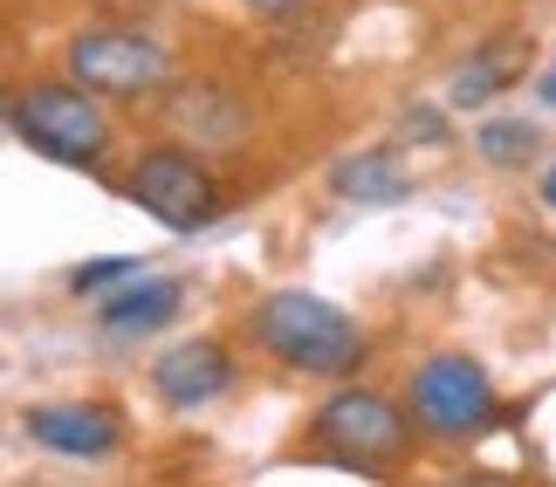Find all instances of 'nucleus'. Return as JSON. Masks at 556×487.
<instances>
[{
	"instance_id": "f257e3e1",
	"label": "nucleus",
	"mask_w": 556,
	"mask_h": 487,
	"mask_svg": "<svg viewBox=\"0 0 556 487\" xmlns=\"http://www.w3.org/2000/svg\"><path fill=\"white\" fill-rule=\"evenodd\" d=\"M248 336L262 344L275 364L303 371V377H344L365 364V330L351 323L337 303L309 289H275L248 309Z\"/></svg>"
},
{
	"instance_id": "f03ea898",
	"label": "nucleus",
	"mask_w": 556,
	"mask_h": 487,
	"mask_svg": "<svg viewBox=\"0 0 556 487\" xmlns=\"http://www.w3.org/2000/svg\"><path fill=\"white\" fill-rule=\"evenodd\" d=\"M309 447L337 460L351 474H378L413 447V419H405L384 392H365V385H344L337 398H324L309 419Z\"/></svg>"
},
{
	"instance_id": "7ed1b4c3",
	"label": "nucleus",
	"mask_w": 556,
	"mask_h": 487,
	"mask_svg": "<svg viewBox=\"0 0 556 487\" xmlns=\"http://www.w3.org/2000/svg\"><path fill=\"white\" fill-rule=\"evenodd\" d=\"M8 131L55 165H97L111 152V124L83 82H28L8 103Z\"/></svg>"
},
{
	"instance_id": "20e7f679",
	"label": "nucleus",
	"mask_w": 556,
	"mask_h": 487,
	"mask_svg": "<svg viewBox=\"0 0 556 487\" xmlns=\"http://www.w3.org/2000/svg\"><path fill=\"white\" fill-rule=\"evenodd\" d=\"M405 406H413L419 433L475 439L488 419H495V377H488V364H475V357L440 350V357H426V364H413V377H405Z\"/></svg>"
},
{
	"instance_id": "39448f33",
	"label": "nucleus",
	"mask_w": 556,
	"mask_h": 487,
	"mask_svg": "<svg viewBox=\"0 0 556 487\" xmlns=\"http://www.w3.org/2000/svg\"><path fill=\"white\" fill-rule=\"evenodd\" d=\"M62 69L90 97H144L165 82V49L144 28H83L62 41Z\"/></svg>"
},
{
	"instance_id": "423d86ee",
	"label": "nucleus",
	"mask_w": 556,
	"mask_h": 487,
	"mask_svg": "<svg viewBox=\"0 0 556 487\" xmlns=\"http://www.w3.org/2000/svg\"><path fill=\"white\" fill-rule=\"evenodd\" d=\"M131 206H144L159 227H173V234H192V227H206L213 220V179H206V165L179 152V144H159V152H144L131 165Z\"/></svg>"
},
{
	"instance_id": "0eeeda50",
	"label": "nucleus",
	"mask_w": 556,
	"mask_h": 487,
	"mask_svg": "<svg viewBox=\"0 0 556 487\" xmlns=\"http://www.w3.org/2000/svg\"><path fill=\"white\" fill-rule=\"evenodd\" d=\"M227 385H233V357H227V344H213V336L173 344V350L152 364V392H159L173 412H200V406H213Z\"/></svg>"
},
{
	"instance_id": "6e6552de",
	"label": "nucleus",
	"mask_w": 556,
	"mask_h": 487,
	"mask_svg": "<svg viewBox=\"0 0 556 487\" xmlns=\"http://www.w3.org/2000/svg\"><path fill=\"white\" fill-rule=\"evenodd\" d=\"M21 426H28L35 447H49L62 460H103V453H117V439H124L111 406H28Z\"/></svg>"
},
{
	"instance_id": "1a4fd4ad",
	"label": "nucleus",
	"mask_w": 556,
	"mask_h": 487,
	"mask_svg": "<svg viewBox=\"0 0 556 487\" xmlns=\"http://www.w3.org/2000/svg\"><path fill=\"white\" fill-rule=\"evenodd\" d=\"M179 309H186V282H173V274H138V282H124L117 295L97 303V323L111 336H138V330H165Z\"/></svg>"
},
{
	"instance_id": "9d476101",
	"label": "nucleus",
	"mask_w": 556,
	"mask_h": 487,
	"mask_svg": "<svg viewBox=\"0 0 556 487\" xmlns=\"http://www.w3.org/2000/svg\"><path fill=\"white\" fill-rule=\"evenodd\" d=\"M330 193L351 200V206H399L413 193V172H405L399 152H357L330 172Z\"/></svg>"
},
{
	"instance_id": "9b49d317",
	"label": "nucleus",
	"mask_w": 556,
	"mask_h": 487,
	"mask_svg": "<svg viewBox=\"0 0 556 487\" xmlns=\"http://www.w3.org/2000/svg\"><path fill=\"white\" fill-rule=\"evenodd\" d=\"M502 82H508V55H502V49H488V55L460 62V69L446 76V103H454V111H475V103L502 97Z\"/></svg>"
},
{
	"instance_id": "f8f14e48",
	"label": "nucleus",
	"mask_w": 556,
	"mask_h": 487,
	"mask_svg": "<svg viewBox=\"0 0 556 487\" xmlns=\"http://www.w3.org/2000/svg\"><path fill=\"white\" fill-rule=\"evenodd\" d=\"M475 144H481L488 165H522L529 152H536V131H529L522 117H495V124H481V131H475Z\"/></svg>"
},
{
	"instance_id": "ddd939ff",
	"label": "nucleus",
	"mask_w": 556,
	"mask_h": 487,
	"mask_svg": "<svg viewBox=\"0 0 556 487\" xmlns=\"http://www.w3.org/2000/svg\"><path fill=\"white\" fill-rule=\"evenodd\" d=\"M117 282H138V261H131V254H111V261L70 268V289H76V295H103V289H117Z\"/></svg>"
},
{
	"instance_id": "4468645a",
	"label": "nucleus",
	"mask_w": 556,
	"mask_h": 487,
	"mask_svg": "<svg viewBox=\"0 0 556 487\" xmlns=\"http://www.w3.org/2000/svg\"><path fill=\"white\" fill-rule=\"evenodd\" d=\"M399 138L405 144H446V117L440 111H405L399 117Z\"/></svg>"
},
{
	"instance_id": "2eb2a0df",
	"label": "nucleus",
	"mask_w": 556,
	"mask_h": 487,
	"mask_svg": "<svg viewBox=\"0 0 556 487\" xmlns=\"http://www.w3.org/2000/svg\"><path fill=\"white\" fill-rule=\"evenodd\" d=\"M254 14H282V8H295V0H248Z\"/></svg>"
},
{
	"instance_id": "dca6fc26",
	"label": "nucleus",
	"mask_w": 556,
	"mask_h": 487,
	"mask_svg": "<svg viewBox=\"0 0 556 487\" xmlns=\"http://www.w3.org/2000/svg\"><path fill=\"white\" fill-rule=\"evenodd\" d=\"M543 206H549V214H556V165H549V172H543Z\"/></svg>"
},
{
	"instance_id": "f3484780",
	"label": "nucleus",
	"mask_w": 556,
	"mask_h": 487,
	"mask_svg": "<svg viewBox=\"0 0 556 487\" xmlns=\"http://www.w3.org/2000/svg\"><path fill=\"white\" fill-rule=\"evenodd\" d=\"M543 103H549V111H556V69L543 76Z\"/></svg>"
},
{
	"instance_id": "a211bd4d",
	"label": "nucleus",
	"mask_w": 556,
	"mask_h": 487,
	"mask_svg": "<svg viewBox=\"0 0 556 487\" xmlns=\"http://www.w3.org/2000/svg\"><path fill=\"white\" fill-rule=\"evenodd\" d=\"M446 487H495V480H446Z\"/></svg>"
}]
</instances>
